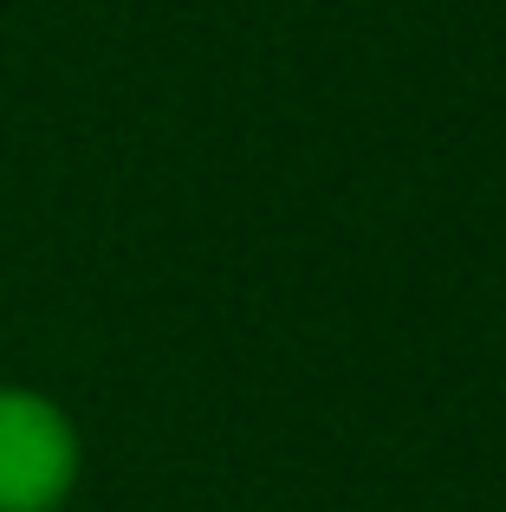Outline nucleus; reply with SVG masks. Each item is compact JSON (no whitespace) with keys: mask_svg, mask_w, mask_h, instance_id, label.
I'll return each instance as SVG.
<instances>
[{"mask_svg":"<svg viewBox=\"0 0 506 512\" xmlns=\"http://www.w3.org/2000/svg\"><path fill=\"white\" fill-rule=\"evenodd\" d=\"M78 480V435L59 402L0 389V512H52Z\"/></svg>","mask_w":506,"mask_h":512,"instance_id":"obj_1","label":"nucleus"}]
</instances>
